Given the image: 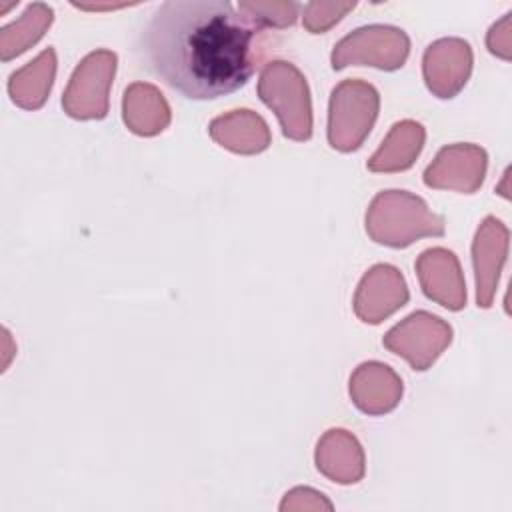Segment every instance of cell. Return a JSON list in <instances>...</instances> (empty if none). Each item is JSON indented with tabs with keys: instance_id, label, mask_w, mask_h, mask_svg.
Masks as SVG:
<instances>
[{
	"instance_id": "cell-1",
	"label": "cell",
	"mask_w": 512,
	"mask_h": 512,
	"mask_svg": "<svg viewBox=\"0 0 512 512\" xmlns=\"http://www.w3.org/2000/svg\"><path fill=\"white\" fill-rule=\"evenodd\" d=\"M264 50V28L226 0H168L140 34L148 70L192 100L240 90Z\"/></svg>"
},
{
	"instance_id": "cell-2",
	"label": "cell",
	"mask_w": 512,
	"mask_h": 512,
	"mask_svg": "<svg viewBox=\"0 0 512 512\" xmlns=\"http://www.w3.org/2000/svg\"><path fill=\"white\" fill-rule=\"evenodd\" d=\"M366 232L382 246L406 248L420 238L444 236V218L406 190L378 192L366 210Z\"/></svg>"
},
{
	"instance_id": "cell-3",
	"label": "cell",
	"mask_w": 512,
	"mask_h": 512,
	"mask_svg": "<svg viewBox=\"0 0 512 512\" xmlns=\"http://www.w3.org/2000/svg\"><path fill=\"white\" fill-rule=\"evenodd\" d=\"M260 100L276 114L282 134L296 142L312 136V100L304 74L286 60L264 64L258 78Z\"/></svg>"
},
{
	"instance_id": "cell-4",
	"label": "cell",
	"mask_w": 512,
	"mask_h": 512,
	"mask_svg": "<svg viewBox=\"0 0 512 512\" xmlns=\"http://www.w3.org/2000/svg\"><path fill=\"white\" fill-rule=\"evenodd\" d=\"M380 110L378 90L356 78L334 86L328 102V144L338 152H354L368 138Z\"/></svg>"
},
{
	"instance_id": "cell-5",
	"label": "cell",
	"mask_w": 512,
	"mask_h": 512,
	"mask_svg": "<svg viewBox=\"0 0 512 512\" xmlns=\"http://www.w3.org/2000/svg\"><path fill=\"white\" fill-rule=\"evenodd\" d=\"M410 54V38L402 28L370 24L356 28L334 44L330 62L334 70L348 66H374L386 72L404 66Z\"/></svg>"
},
{
	"instance_id": "cell-6",
	"label": "cell",
	"mask_w": 512,
	"mask_h": 512,
	"mask_svg": "<svg viewBox=\"0 0 512 512\" xmlns=\"http://www.w3.org/2000/svg\"><path fill=\"white\" fill-rule=\"evenodd\" d=\"M118 58L112 50L90 52L74 68L62 94V108L76 120H102L110 108V88Z\"/></svg>"
},
{
	"instance_id": "cell-7",
	"label": "cell",
	"mask_w": 512,
	"mask_h": 512,
	"mask_svg": "<svg viewBox=\"0 0 512 512\" xmlns=\"http://www.w3.org/2000/svg\"><path fill=\"white\" fill-rule=\"evenodd\" d=\"M450 342L452 326L426 310L408 314L382 338L384 348L404 358L414 370H428Z\"/></svg>"
},
{
	"instance_id": "cell-8",
	"label": "cell",
	"mask_w": 512,
	"mask_h": 512,
	"mask_svg": "<svg viewBox=\"0 0 512 512\" xmlns=\"http://www.w3.org/2000/svg\"><path fill=\"white\" fill-rule=\"evenodd\" d=\"M488 168V154L478 144H448L424 170V184L434 190H454L474 194Z\"/></svg>"
},
{
	"instance_id": "cell-9",
	"label": "cell",
	"mask_w": 512,
	"mask_h": 512,
	"mask_svg": "<svg viewBox=\"0 0 512 512\" xmlns=\"http://www.w3.org/2000/svg\"><path fill=\"white\" fill-rule=\"evenodd\" d=\"M474 56L462 38H440L422 56V74L428 90L438 98H454L468 82Z\"/></svg>"
},
{
	"instance_id": "cell-10",
	"label": "cell",
	"mask_w": 512,
	"mask_h": 512,
	"mask_svg": "<svg viewBox=\"0 0 512 512\" xmlns=\"http://www.w3.org/2000/svg\"><path fill=\"white\" fill-rule=\"evenodd\" d=\"M408 298L410 292L402 272L392 264H376L362 276L352 308L362 322L380 324L400 310Z\"/></svg>"
},
{
	"instance_id": "cell-11",
	"label": "cell",
	"mask_w": 512,
	"mask_h": 512,
	"mask_svg": "<svg viewBox=\"0 0 512 512\" xmlns=\"http://www.w3.org/2000/svg\"><path fill=\"white\" fill-rule=\"evenodd\" d=\"M510 232L496 216H486L476 230L472 242V264L476 278V302L480 308H490L498 290L500 272L508 256Z\"/></svg>"
},
{
	"instance_id": "cell-12",
	"label": "cell",
	"mask_w": 512,
	"mask_h": 512,
	"mask_svg": "<svg viewBox=\"0 0 512 512\" xmlns=\"http://www.w3.org/2000/svg\"><path fill=\"white\" fill-rule=\"evenodd\" d=\"M416 274L426 298L454 312L466 306V282L454 252L440 246L424 250L416 260Z\"/></svg>"
},
{
	"instance_id": "cell-13",
	"label": "cell",
	"mask_w": 512,
	"mask_h": 512,
	"mask_svg": "<svg viewBox=\"0 0 512 512\" xmlns=\"http://www.w3.org/2000/svg\"><path fill=\"white\" fill-rule=\"evenodd\" d=\"M348 392L354 406L368 416L392 412L404 392L400 376L382 362H362L350 376Z\"/></svg>"
},
{
	"instance_id": "cell-14",
	"label": "cell",
	"mask_w": 512,
	"mask_h": 512,
	"mask_svg": "<svg viewBox=\"0 0 512 512\" xmlns=\"http://www.w3.org/2000/svg\"><path fill=\"white\" fill-rule=\"evenodd\" d=\"M316 468L336 484H356L364 478L366 460L358 438L344 428L326 430L314 452Z\"/></svg>"
},
{
	"instance_id": "cell-15",
	"label": "cell",
	"mask_w": 512,
	"mask_h": 512,
	"mask_svg": "<svg viewBox=\"0 0 512 512\" xmlns=\"http://www.w3.org/2000/svg\"><path fill=\"white\" fill-rule=\"evenodd\" d=\"M208 134L222 148L244 156L260 154L272 142L266 120L248 108L216 116L208 126Z\"/></svg>"
},
{
	"instance_id": "cell-16",
	"label": "cell",
	"mask_w": 512,
	"mask_h": 512,
	"mask_svg": "<svg viewBox=\"0 0 512 512\" xmlns=\"http://www.w3.org/2000/svg\"><path fill=\"white\" fill-rule=\"evenodd\" d=\"M170 106L164 94L148 82H134L122 96V120L138 136H156L170 124Z\"/></svg>"
},
{
	"instance_id": "cell-17",
	"label": "cell",
	"mask_w": 512,
	"mask_h": 512,
	"mask_svg": "<svg viewBox=\"0 0 512 512\" xmlns=\"http://www.w3.org/2000/svg\"><path fill=\"white\" fill-rule=\"evenodd\" d=\"M426 142V130L416 120L396 122L378 150L368 158L366 166L370 172L392 174L408 170L420 156Z\"/></svg>"
},
{
	"instance_id": "cell-18",
	"label": "cell",
	"mask_w": 512,
	"mask_h": 512,
	"mask_svg": "<svg viewBox=\"0 0 512 512\" xmlns=\"http://www.w3.org/2000/svg\"><path fill=\"white\" fill-rule=\"evenodd\" d=\"M56 52L44 48L34 60L10 74L8 94L12 102L24 110H38L44 106L56 76Z\"/></svg>"
},
{
	"instance_id": "cell-19",
	"label": "cell",
	"mask_w": 512,
	"mask_h": 512,
	"mask_svg": "<svg viewBox=\"0 0 512 512\" xmlns=\"http://www.w3.org/2000/svg\"><path fill=\"white\" fill-rule=\"evenodd\" d=\"M54 20V10L48 4L34 2L24 14L0 30V58L4 62L20 56L34 46Z\"/></svg>"
},
{
	"instance_id": "cell-20",
	"label": "cell",
	"mask_w": 512,
	"mask_h": 512,
	"mask_svg": "<svg viewBox=\"0 0 512 512\" xmlns=\"http://www.w3.org/2000/svg\"><path fill=\"white\" fill-rule=\"evenodd\" d=\"M238 10L250 16L256 24L270 26V28H288L296 22L300 4L296 2H260V0H250V2H240Z\"/></svg>"
},
{
	"instance_id": "cell-21",
	"label": "cell",
	"mask_w": 512,
	"mask_h": 512,
	"mask_svg": "<svg viewBox=\"0 0 512 512\" xmlns=\"http://www.w3.org/2000/svg\"><path fill=\"white\" fill-rule=\"evenodd\" d=\"M354 8L356 2H308L302 22L310 34H324Z\"/></svg>"
},
{
	"instance_id": "cell-22",
	"label": "cell",
	"mask_w": 512,
	"mask_h": 512,
	"mask_svg": "<svg viewBox=\"0 0 512 512\" xmlns=\"http://www.w3.org/2000/svg\"><path fill=\"white\" fill-rule=\"evenodd\" d=\"M332 502L318 490L298 486L284 494L280 502L282 512H302V510H332Z\"/></svg>"
},
{
	"instance_id": "cell-23",
	"label": "cell",
	"mask_w": 512,
	"mask_h": 512,
	"mask_svg": "<svg viewBox=\"0 0 512 512\" xmlns=\"http://www.w3.org/2000/svg\"><path fill=\"white\" fill-rule=\"evenodd\" d=\"M510 12H506L498 22H494L486 34V46L488 50L502 58V60H510L512 56V32H510Z\"/></svg>"
}]
</instances>
